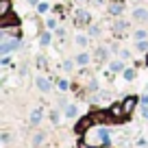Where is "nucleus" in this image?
<instances>
[{
	"label": "nucleus",
	"mask_w": 148,
	"mask_h": 148,
	"mask_svg": "<svg viewBox=\"0 0 148 148\" xmlns=\"http://www.w3.org/2000/svg\"><path fill=\"white\" fill-rule=\"evenodd\" d=\"M22 48V37H7L2 33V42H0V55H11V52Z\"/></svg>",
	"instance_id": "nucleus-1"
},
{
	"label": "nucleus",
	"mask_w": 148,
	"mask_h": 148,
	"mask_svg": "<svg viewBox=\"0 0 148 148\" xmlns=\"http://www.w3.org/2000/svg\"><path fill=\"white\" fill-rule=\"evenodd\" d=\"M137 102H139V98H137V96H133V94H131V96H124V98H122V109H124V116H126V118H129L131 113L135 111Z\"/></svg>",
	"instance_id": "nucleus-2"
},
{
	"label": "nucleus",
	"mask_w": 148,
	"mask_h": 148,
	"mask_svg": "<svg viewBox=\"0 0 148 148\" xmlns=\"http://www.w3.org/2000/svg\"><path fill=\"white\" fill-rule=\"evenodd\" d=\"M124 2H122V0H113V2H109V5H107V11H109V15L111 18H120L122 13H124Z\"/></svg>",
	"instance_id": "nucleus-3"
},
{
	"label": "nucleus",
	"mask_w": 148,
	"mask_h": 148,
	"mask_svg": "<svg viewBox=\"0 0 148 148\" xmlns=\"http://www.w3.org/2000/svg\"><path fill=\"white\" fill-rule=\"evenodd\" d=\"M94 126V120H92V116H85V118H81L79 122H76V126H74V131L79 135H83V133H87L89 129Z\"/></svg>",
	"instance_id": "nucleus-4"
},
{
	"label": "nucleus",
	"mask_w": 148,
	"mask_h": 148,
	"mask_svg": "<svg viewBox=\"0 0 148 148\" xmlns=\"http://www.w3.org/2000/svg\"><path fill=\"white\" fill-rule=\"evenodd\" d=\"M109 116H111V120H124V109H122V100L120 102H113V105L109 107Z\"/></svg>",
	"instance_id": "nucleus-5"
},
{
	"label": "nucleus",
	"mask_w": 148,
	"mask_h": 148,
	"mask_svg": "<svg viewBox=\"0 0 148 148\" xmlns=\"http://www.w3.org/2000/svg\"><path fill=\"white\" fill-rule=\"evenodd\" d=\"M7 26H20V15L9 13V15H5V18H0V28H7Z\"/></svg>",
	"instance_id": "nucleus-6"
},
{
	"label": "nucleus",
	"mask_w": 148,
	"mask_h": 148,
	"mask_svg": "<svg viewBox=\"0 0 148 148\" xmlns=\"http://www.w3.org/2000/svg\"><path fill=\"white\" fill-rule=\"evenodd\" d=\"M131 15H133V20H135V22H139V24L148 22V7H135Z\"/></svg>",
	"instance_id": "nucleus-7"
},
{
	"label": "nucleus",
	"mask_w": 148,
	"mask_h": 148,
	"mask_svg": "<svg viewBox=\"0 0 148 148\" xmlns=\"http://www.w3.org/2000/svg\"><path fill=\"white\" fill-rule=\"evenodd\" d=\"M89 24H92V15H89V11L79 9V11H76V26H89Z\"/></svg>",
	"instance_id": "nucleus-8"
},
{
	"label": "nucleus",
	"mask_w": 148,
	"mask_h": 148,
	"mask_svg": "<svg viewBox=\"0 0 148 148\" xmlns=\"http://www.w3.org/2000/svg\"><path fill=\"white\" fill-rule=\"evenodd\" d=\"M126 28H129V22H124V20L116 18V22H113V35H116V37H122Z\"/></svg>",
	"instance_id": "nucleus-9"
},
{
	"label": "nucleus",
	"mask_w": 148,
	"mask_h": 148,
	"mask_svg": "<svg viewBox=\"0 0 148 148\" xmlns=\"http://www.w3.org/2000/svg\"><path fill=\"white\" fill-rule=\"evenodd\" d=\"M89 116H92L94 124H105L107 120H111L109 111H94V113H89Z\"/></svg>",
	"instance_id": "nucleus-10"
},
{
	"label": "nucleus",
	"mask_w": 148,
	"mask_h": 148,
	"mask_svg": "<svg viewBox=\"0 0 148 148\" xmlns=\"http://www.w3.org/2000/svg\"><path fill=\"white\" fill-rule=\"evenodd\" d=\"M35 85H37V89H39V92H44V94H48V92L52 89L50 81H48L46 76H37V79H35Z\"/></svg>",
	"instance_id": "nucleus-11"
},
{
	"label": "nucleus",
	"mask_w": 148,
	"mask_h": 148,
	"mask_svg": "<svg viewBox=\"0 0 148 148\" xmlns=\"http://www.w3.org/2000/svg\"><path fill=\"white\" fill-rule=\"evenodd\" d=\"M13 13V2L11 0H0V18Z\"/></svg>",
	"instance_id": "nucleus-12"
},
{
	"label": "nucleus",
	"mask_w": 148,
	"mask_h": 148,
	"mask_svg": "<svg viewBox=\"0 0 148 148\" xmlns=\"http://www.w3.org/2000/svg\"><path fill=\"white\" fill-rule=\"evenodd\" d=\"M98 144H100V146H109V144H111V137H109V131H107V129L98 131Z\"/></svg>",
	"instance_id": "nucleus-13"
},
{
	"label": "nucleus",
	"mask_w": 148,
	"mask_h": 148,
	"mask_svg": "<svg viewBox=\"0 0 148 148\" xmlns=\"http://www.w3.org/2000/svg\"><path fill=\"white\" fill-rule=\"evenodd\" d=\"M109 70L118 74V72H124L126 65H124V61H122V59H118V61H111V63H109Z\"/></svg>",
	"instance_id": "nucleus-14"
},
{
	"label": "nucleus",
	"mask_w": 148,
	"mask_h": 148,
	"mask_svg": "<svg viewBox=\"0 0 148 148\" xmlns=\"http://www.w3.org/2000/svg\"><path fill=\"white\" fill-rule=\"evenodd\" d=\"M89 61H92V55H89V52H81V55L76 57V65H81V68H87Z\"/></svg>",
	"instance_id": "nucleus-15"
},
{
	"label": "nucleus",
	"mask_w": 148,
	"mask_h": 148,
	"mask_svg": "<svg viewBox=\"0 0 148 148\" xmlns=\"http://www.w3.org/2000/svg\"><path fill=\"white\" fill-rule=\"evenodd\" d=\"M39 44H42V46H50V44H52V31H42V35H39Z\"/></svg>",
	"instance_id": "nucleus-16"
},
{
	"label": "nucleus",
	"mask_w": 148,
	"mask_h": 148,
	"mask_svg": "<svg viewBox=\"0 0 148 148\" xmlns=\"http://www.w3.org/2000/svg\"><path fill=\"white\" fill-rule=\"evenodd\" d=\"M28 120H31V124H39V122H42V109H33Z\"/></svg>",
	"instance_id": "nucleus-17"
},
{
	"label": "nucleus",
	"mask_w": 148,
	"mask_h": 148,
	"mask_svg": "<svg viewBox=\"0 0 148 148\" xmlns=\"http://www.w3.org/2000/svg\"><path fill=\"white\" fill-rule=\"evenodd\" d=\"M133 39H135V42L148 39V31H146V28H137V31H133Z\"/></svg>",
	"instance_id": "nucleus-18"
},
{
	"label": "nucleus",
	"mask_w": 148,
	"mask_h": 148,
	"mask_svg": "<svg viewBox=\"0 0 148 148\" xmlns=\"http://www.w3.org/2000/svg\"><path fill=\"white\" fill-rule=\"evenodd\" d=\"M74 42H76V46L87 48V46H89V37H87V35H76V39H74Z\"/></svg>",
	"instance_id": "nucleus-19"
},
{
	"label": "nucleus",
	"mask_w": 148,
	"mask_h": 148,
	"mask_svg": "<svg viewBox=\"0 0 148 148\" xmlns=\"http://www.w3.org/2000/svg\"><path fill=\"white\" fill-rule=\"evenodd\" d=\"M87 33H89V37H100V24H89Z\"/></svg>",
	"instance_id": "nucleus-20"
},
{
	"label": "nucleus",
	"mask_w": 148,
	"mask_h": 148,
	"mask_svg": "<svg viewBox=\"0 0 148 148\" xmlns=\"http://www.w3.org/2000/svg\"><path fill=\"white\" fill-rule=\"evenodd\" d=\"M122 76H124V81H129V83H131V81H135V76H137V72H135L133 68H126L124 72H122Z\"/></svg>",
	"instance_id": "nucleus-21"
},
{
	"label": "nucleus",
	"mask_w": 148,
	"mask_h": 148,
	"mask_svg": "<svg viewBox=\"0 0 148 148\" xmlns=\"http://www.w3.org/2000/svg\"><path fill=\"white\" fill-rule=\"evenodd\" d=\"M135 50H137V52H148V39L135 42Z\"/></svg>",
	"instance_id": "nucleus-22"
},
{
	"label": "nucleus",
	"mask_w": 148,
	"mask_h": 148,
	"mask_svg": "<svg viewBox=\"0 0 148 148\" xmlns=\"http://www.w3.org/2000/svg\"><path fill=\"white\" fill-rule=\"evenodd\" d=\"M65 118H76V105H68L65 107Z\"/></svg>",
	"instance_id": "nucleus-23"
},
{
	"label": "nucleus",
	"mask_w": 148,
	"mask_h": 148,
	"mask_svg": "<svg viewBox=\"0 0 148 148\" xmlns=\"http://www.w3.org/2000/svg\"><path fill=\"white\" fill-rule=\"evenodd\" d=\"M57 87H59L61 92H68V89H70V83H68L65 79H59V81H57Z\"/></svg>",
	"instance_id": "nucleus-24"
},
{
	"label": "nucleus",
	"mask_w": 148,
	"mask_h": 148,
	"mask_svg": "<svg viewBox=\"0 0 148 148\" xmlns=\"http://www.w3.org/2000/svg\"><path fill=\"white\" fill-rule=\"evenodd\" d=\"M74 65H76V61H72V59H65L63 61V70H65V72H72Z\"/></svg>",
	"instance_id": "nucleus-25"
},
{
	"label": "nucleus",
	"mask_w": 148,
	"mask_h": 148,
	"mask_svg": "<svg viewBox=\"0 0 148 148\" xmlns=\"http://www.w3.org/2000/svg\"><path fill=\"white\" fill-rule=\"evenodd\" d=\"M46 28H48V31H57V28H59V26H57V20L55 18H48L46 20Z\"/></svg>",
	"instance_id": "nucleus-26"
},
{
	"label": "nucleus",
	"mask_w": 148,
	"mask_h": 148,
	"mask_svg": "<svg viewBox=\"0 0 148 148\" xmlns=\"http://www.w3.org/2000/svg\"><path fill=\"white\" fill-rule=\"evenodd\" d=\"M107 59V50L105 48H96V61H105Z\"/></svg>",
	"instance_id": "nucleus-27"
},
{
	"label": "nucleus",
	"mask_w": 148,
	"mask_h": 148,
	"mask_svg": "<svg viewBox=\"0 0 148 148\" xmlns=\"http://www.w3.org/2000/svg\"><path fill=\"white\" fill-rule=\"evenodd\" d=\"M35 63H37V68H46V57H44V55H37L35 57Z\"/></svg>",
	"instance_id": "nucleus-28"
},
{
	"label": "nucleus",
	"mask_w": 148,
	"mask_h": 148,
	"mask_svg": "<svg viewBox=\"0 0 148 148\" xmlns=\"http://www.w3.org/2000/svg\"><path fill=\"white\" fill-rule=\"evenodd\" d=\"M42 142H44V133H35V137H33V146H39Z\"/></svg>",
	"instance_id": "nucleus-29"
},
{
	"label": "nucleus",
	"mask_w": 148,
	"mask_h": 148,
	"mask_svg": "<svg viewBox=\"0 0 148 148\" xmlns=\"http://www.w3.org/2000/svg\"><path fill=\"white\" fill-rule=\"evenodd\" d=\"M48 118H50L52 124H59V111H50V116H48Z\"/></svg>",
	"instance_id": "nucleus-30"
},
{
	"label": "nucleus",
	"mask_w": 148,
	"mask_h": 148,
	"mask_svg": "<svg viewBox=\"0 0 148 148\" xmlns=\"http://www.w3.org/2000/svg\"><path fill=\"white\" fill-rule=\"evenodd\" d=\"M0 63H2V65H11V57L9 55H2V57H0Z\"/></svg>",
	"instance_id": "nucleus-31"
},
{
	"label": "nucleus",
	"mask_w": 148,
	"mask_h": 148,
	"mask_svg": "<svg viewBox=\"0 0 148 148\" xmlns=\"http://www.w3.org/2000/svg\"><path fill=\"white\" fill-rule=\"evenodd\" d=\"M48 9H50V7H48L46 2H39V7H37V11H39V13H46Z\"/></svg>",
	"instance_id": "nucleus-32"
},
{
	"label": "nucleus",
	"mask_w": 148,
	"mask_h": 148,
	"mask_svg": "<svg viewBox=\"0 0 148 148\" xmlns=\"http://www.w3.org/2000/svg\"><path fill=\"white\" fill-rule=\"evenodd\" d=\"M120 59H122V61L131 59V52H129V50H120Z\"/></svg>",
	"instance_id": "nucleus-33"
},
{
	"label": "nucleus",
	"mask_w": 148,
	"mask_h": 148,
	"mask_svg": "<svg viewBox=\"0 0 148 148\" xmlns=\"http://www.w3.org/2000/svg\"><path fill=\"white\" fill-rule=\"evenodd\" d=\"M142 118L148 120V105H142Z\"/></svg>",
	"instance_id": "nucleus-34"
},
{
	"label": "nucleus",
	"mask_w": 148,
	"mask_h": 148,
	"mask_svg": "<svg viewBox=\"0 0 148 148\" xmlns=\"http://www.w3.org/2000/svg\"><path fill=\"white\" fill-rule=\"evenodd\" d=\"M139 105H148V94H144V96H139Z\"/></svg>",
	"instance_id": "nucleus-35"
},
{
	"label": "nucleus",
	"mask_w": 148,
	"mask_h": 148,
	"mask_svg": "<svg viewBox=\"0 0 148 148\" xmlns=\"http://www.w3.org/2000/svg\"><path fill=\"white\" fill-rule=\"evenodd\" d=\"M28 5L31 7H39V0H28Z\"/></svg>",
	"instance_id": "nucleus-36"
},
{
	"label": "nucleus",
	"mask_w": 148,
	"mask_h": 148,
	"mask_svg": "<svg viewBox=\"0 0 148 148\" xmlns=\"http://www.w3.org/2000/svg\"><path fill=\"white\" fill-rule=\"evenodd\" d=\"M76 2H81V5H83V2H89V0H76Z\"/></svg>",
	"instance_id": "nucleus-37"
}]
</instances>
